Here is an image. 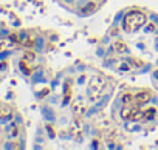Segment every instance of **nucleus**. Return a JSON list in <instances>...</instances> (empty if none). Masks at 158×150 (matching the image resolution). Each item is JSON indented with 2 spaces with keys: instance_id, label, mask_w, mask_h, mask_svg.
Wrapping results in <instances>:
<instances>
[{
  "instance_id": "1",
  "label": "nucleus",
  "mask_w": 158,
  "mask_h": 150,
  "mask_svg": "<svg viewBox=\"0 0 158 150\" xmlns=\"http://www.w3.org/2000/svg\"><path fill=\"white\" fill-rule=\"evenodd\" d=\"M22 130L11 105L0 102V147H17Z\"/></svg>"
},
{
  "instance_id": "2",
  "label": "nucleus",
  "mask_w": 158,
  "mask_h": 150,
  "mask_svg": "<svg viewBox=\"0 0 158 150\" xmlns=\"http://www.w3.org/2000/svg\"><path fill=\"white\" fill-rule=\"evenodd\" d=\"M146 23V16L139 11H133V13H129L124 19V30L127 33H133V31H138L143 25Z\"/></svg>"
}]
</instances>
